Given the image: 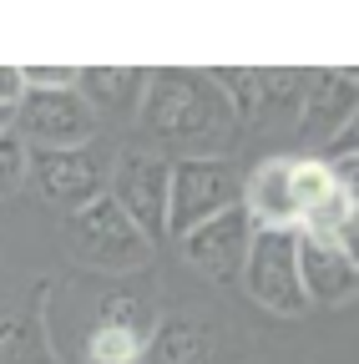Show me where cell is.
I'll list each match as a JSON object with an SVG mask.
<instances>
[{
	"mask_svg": "<svg viewBox=\"0 0 359 364\" xmlns=\"http://www.w3.org/2000/svg\"><path fill=\"white\" fill-rule=\"evenodd\" d=\"M137 122L177 162L228 152L233 132H238V117H233L228 97L218 91V81L208 71H183V66H162L147 76V97L137 107Z\"/></svg>",
	"mask_w": 359,
	"mask_h": 364,
	"instance_id": "1",
	"label": "cell"
},
{
	"mask_svg": "<svg viewBox=\"0 0 359 364\" xmlns=\"http://www.w3.org/2000/svg\"><path fill=\"white\" fill-rule=\"evenodd\" d=\"M334 193L339 188L319 157H274L258 162L243 182V213L253 233H299L304 218Z\"/></svg>",
	"mask_w": 359,
	"mask_h": 364,
	"instance_id": "2",
	"label": "cell"
},
{
	"mask_svg": "<svg viewBox=\"0 0 359 364\" xmlns=\"http://www.w3.org/2000/svg\"><path fill=\"white\" fill-rule=\"evenodd\" d=\"M243 203V182L223 157H183L167 172V238H188L198 223Z\"/></svg>",
	"mask_w": 359,
	"mask_h": 364,
	"instance_id": "3",
	"label": "cell"
},
{
	"mask_svg": "<svg viewBox=\"0 0 359 364\" xmlns=\"http://www.w3.org/2000/svg\"><path fill=\"white\" fill-rule=\"evenodd\" d=\"M66 243L76 258L97 263V268H137L152 258V243L142 238V228L132 223L107 193L92 198L86 208L66 213Z\"/></svg>",
	"mask_w": 359,
	"mask_h": 364,
	"instance_id": "4",
	"label": "cell"
},
{
	"mask_svg": "<svg viewBox=\"0 0 359 364\" xmlns=\"http://www.w3.org/2000/svg\"><path fill=\"white\" fill-rule=\"evenodd\" d=\"M11 127L31 152H66L92 142L97 112L81 102V91H26L16 102Z\"/></svg>",
	"mask_w": 359,
	"mask_h": 364,
	"instance_id": "5",
	"label": "cell"
},
{
	"mask_svg": "<svg viewBox=\"0 0 359 364\" xmlns=\"http://www.w3.org/2000/svg\"><path fill=\"white\" fill-rule=\"evenodd\" d=\"M167 172L172 162L157 152H122L107 172V198L142 228V238H167Z\"/></svg>",
	"mask_w": 359,
	"mask_h": 364,
	"instance_id": "6",
	"label": "cell"
},
{
	"mask_svg": "<svg viewBox=\"0 0 359 364\" xmlns=\"http://www.w3.org/2000/svg\"><path fill=\"white\" fill-rule=\"evenodd\" d=\"M243 284L268 314H304V284H299V243L294 233H253L243 258Z\"/></svg>",
	"mask_w": 359,
	"mask_h": 364,
	"instance_id": "7",
	"label": "cell"
},
{
	"mask_svg": "<svg viewBox=\"0 0 359 364\" xmlns=\"http://www.w3.org/2000/svg\"><path fill=\"white\" fill-rule=\"evenodd\" d=\"M248 243H253V223H248V213H243V203H238V208H228V213L198 223L193 233L183 238V253H188V263H193L198 273H208L213 284H228V279H238V273H243Z\"/></svg>",
	"mask_w": 359,
	"mask_h": 364,
	"instance_id": "8",
	"label": "cell"
},
{
	"mask_svg": "<svg viewBox=\"0 0 359 364\" xmlns=\"http://www.w3.org/2000/svg\"><path fill=\"white\" fill-rule=\"evenodd\" d=\"M31 167H36V182L51 203H61L66 213L86 208L92 198L107 193V157L92 152V147H66V152H31Z\"/></svg>",
	"mask_w": 359,
	"mask_h": 364,
	"instance_id": "9",
	"label": "cell"
},
{
	"mask_svg": "<svg viewBox=\"0 0 359 364\" xmlns=\"http://www.w3.org/2000/svg\"><path fill=\"white\" fill-rule=\"evenodd\" d=\"M299 243V284H304V299H319V304H349L354 289H359V263L354 253L324 243V238H309V233H294Z\"/></svg>",
	"mask_w": 359,
	"mask_h": 364,
	"instance_id": "10",
	"label": "cell"
},
{
	"mask_svg": "<svg viewBox=\"0 0 359 364\" xmlns=\"http://www.w3.org/2000/svg\"><path fill=\"white\" fill-rule=\"evenodd\" d=\"M147 76L142 66H81L76 86H81V102L92 112L107 117H137L142 97H147Z\"/></svg>",
	"mask_w": 359,
	"mask_h": 364,
	"instance_id": "11",
	"label": "cell"
},
{
	"mask_svg": "<svg viewBox=\"0 0 359 364\" xmlns=\"http://www.w3.org/2000/svg\"><path fill=\"white\" fill-rule=\"evenodd\" d=\"M319 97H309L304 107V122L309 127H344L354 122V71H329L319 76Z\"/></svg>",
	"mask_w": 359,
	"mask_h": 364,
	"instance_id": "12",
	"label": "cell"
},
{
	"mask_svg": "<svg viewBox=\"0 0 359 364\" xmlns=\"http://www.w3.org/2000/svg\"><path fill=\"white\" fill-rule=\"evenodd\" d=\"M26 172H31V147L11 132H0V198H11L26 188Z\"/></svg>",
	"mask_w": 359,
	"mask_h": 364,
	"instance_id": "13",
	"label": "cell"
},
{
	"mask_svg": "<svg viewBox=\"0 0 359 364\" xmlns=\"http://www.w3.org/2000/svg\"><path fill=\"white\" fill-rule=\"evenodd\" d=\"M208 76L218 81L223 97H228V107H233L238 122L258 112V71H208Z\"/></svg>",
	"mask_w": 359,
	"mask_h": 364,
	"instance_id": "14",
	"label": "cell"
},
{
	"mask_svg": "<svg viewBox=\"0 0 359 364\" xmlns=\"http://www.w3.org/2000/svg\"><path fill=\"white\" fill-rule=\"evenodd\" d=\"M26 91H76V66H21Z\"/></svg>",
	"mask_w": 359,
	"mask_h": 364,
	"instance_id": "15",
	"label": "cell"
},
{
	"mask_svg": "<svg viewBox=\"0 0 359 364\" xmlns=\"http://www.w3.org/2000/svg\"><path fill=\"white\" fill-rule=\"evenodd\" d=\"M26 97V81H21V66H0V107H11Z\"/></svg>",
	"mask_w": 359,
	"mask_h": 364,
	"instance_id": "16",
	"label": "cell"
},
{
	"mask_svg": "<svg viewBox=\"0 0 359 364\" xmlns=\"http://www.w3.org/2000/svg\"><path fill=\"white\" fill-rule=\"evenodd\" d=\"M11 117H16L11 107H0V132H11Z\"/></svg>",
	"mask_w": 359,
	"mask_h": 364,
	"instance_id": "17",
	"label": "cell"
}]
</instances>
